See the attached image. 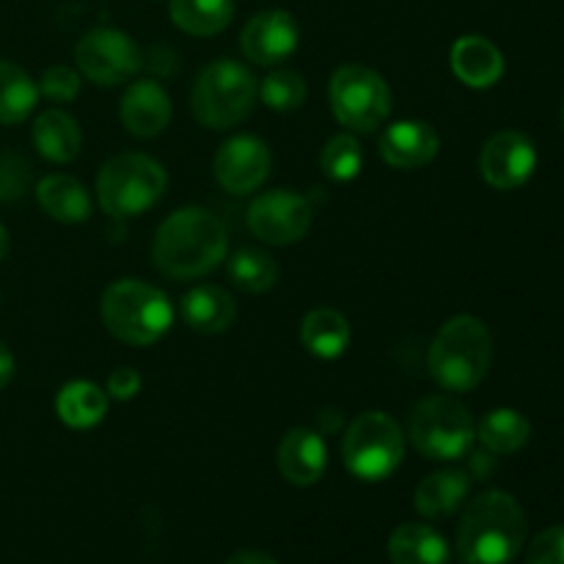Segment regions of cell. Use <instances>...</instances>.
<instances>
[{
    "label": "cell",
    "instance_id": "30bf717a",
    "mask_svg": "<svg viewBox=\"0 0 564 564\" xmlns=\"http://www.w3.org/2000/svg\"><path fill=\"white\" fill-rule=\"evenodd\" d=\"M77 69L97 86H119L141 72V47L116 28H94L75 47Z\"/></svg>",
    "mask_w": 564,
    "mask_h": 564
},
{
    "label": "cell",
    "instance_id": "1f68e13d",
    "mask_svg": "<svg viewBox=\"0 0 564 564\" xmlns=\"http://www.w3.org/2000/svg\"><path fill=\"white\" fill-rule=\"evenodd\" d=\"M31 163L11 149H0V204L20 202L31 191Z\"/></svg>",
    "mask_w": 564,
    "mask_h": 564
},
{
    "label": "cell",
    "instance_id": "2e32d148",
    "mask_svg": "<svg viewBox=\"0 0 564 564\" xmlns=\"http://www.w3.org/2000/svg\"><path fill=\"white\" fill-rule=\"evenodd\" d=\"M378 149L386 163L394 165V169L411 171L433 163L441 149V138L427 121L405 119L394 121V124L380 132Z\"/></svg>",
    "mask_w": 564,
    "mask_h": 564
},
{
    "label": "cell",
    "instance_id": "5b68a950",
    "mask_svg": "<svg viewBox=\"0 0 564 564\" xmlns=\"http://www.w3.org/2000/svg\"><path fill=\"white\" fill-rule=\"evenodd\" d=\"M405 438L427 460H463L477 441V424L471 411L457 397L433 394L419 400L408 411Z\"/></svg>",
    "mask_w": 564,
    "mask_h": 564
},
{
    "label": "cell",
    "instance_id": "8992f818",
    "mask_svg": "<svg viewBox=\"0 0 564 564\" xmlns=\"http://www.w3.org/2000/svg\"><path fill=\"white\" fill-rule=\"evenodd\" d=\"M259 97L251 69L231 58H218L198 72L191 94V110L207 130H231L248 119Z\"/></svg>",
    "mask_w": 564,
    "mask_h": 564
},
{
    "label": "cell",
    "instance_id": "4316f807",
    "mask_svg": "<svg viewBox=\"0 0 564 564\" xmlns=\"http://www.w3.org/2000/svg\"><path fill=\"white\" fill-rule=\"evenodd\" d=\"M169 14L180 31L215 36L235 20V0H171Z\"/></svg>",
    "mask_w": 564,
    "mask_h": 564
},
{
    "label": "cell",
    "instance_id": "4fadbf2b",
    "mask_svg": "<svg viewBox=\"0 0 564 564\" xmlns=\"http://www.w3.org/2000/svg\"><path fill=\"white\" fill-rule=\"evenodd\" d=\"M270 165H273V158H270L268 143L259 141L257 135H235L218 149L213 171L224 191L246 196L264 185Z\"/></svg>",
    "mask_w": 564,
    "mask_h": 564
},
{
    "label": "cell",
    "instance_id": "e575fe53",
    "mask_svg": "<svg viewBox=\"0 0 564 564\" xmlns=\"http://www.w3.org/2000/svg\"><path fill=\"white\" fill-rule=\"evenodd\" d=\"M105 389H108L105 391L108 397H113V400H119V402H127V400H132L138 391H141V375H138L132 367H119L110 372Z\"/></svg>",
    "mask_w": 564,
    "mask_h": 564
},
{
    "label": "cell",
    "instance_id": "8fae6325",
    "mask_svg": "<svg viewBox=\"0 0 564 564\" xmlns=\"http://www.w3.org/2000/svg\"><path fill=\"white\" fill-rule=\"evenodd\" d=\"M248 226L268 246H292L312 226V204L295 191H268L248 207Z\"/></svg>",
    "mask_w": 564,
    "mask_h": 564
},
{
    "label": "cell",
    "instance_id": "4dcf8cb0",
    "mask_svg": "<svg viewBox=\"0 0 564 564\" xmlns=\"http://www.w3.org/2000/svg\"><path fill=\"white\" fill-rule=\"evenodd\" d=\"M259 97L275 113H292L306 102V80L292 69H275L259 86Z\"/></svg>",
    "mask_w": 564,
    "mask_h": 564
},
{
    "label": "cell",
    "instance_id": "52a82bcc",
    "mask_svg": "<svg viewBox=\"0 0 564 564\" xmlns=\"http://www.w3.org/2000/svg\"><path fill=\"white\" fill-rule=\"evenodd\" d=\"M169 174L154 158L141 152H121L99 169V207L113 218H135L163 198Z\"/></svg>",
    "mask_w": 564,
    "mask_h": 564
},
{
    "label": "cell",
    "instance_id": "f1b7e54d",
    "mask_svg": "<svg viewBox=\"0 0 564 564\" xmlns=\"http://www.w3.org/2000/svg\"><path fill=\"white\" fill-rule=\"evenodd\" d=\"M229 279L237 290L248 295H262L273 290L279 281V262L259 248H240L229 259Z\"/></svg>",
    "mask_w": 564,
    "mask_h": 564
},
{
    "label": "cell",
    "instance_id": "83f0119b",
    "mask_svg": "<svg viewBox=\"0 0 564 564\" xmlns=\"http://www.w3.org/2000/svg\"><path fill=\"white\" fill-rule=\"evenodd\" d=\"M39 102V86L22 66L0 58V124H20Z\"/></svg>",
    "mask_w": 564,
    "mask_h": 564
},
{
    "label": "cell",
    "instance_id": "44dd1931",
    "mask_svg": "<svg viewBox=\"0 0 564 564\" xmlns=\"http://www.w3.org/2000/svg\"><path fill=\"white\" fill-rule=\"evenodd\" d=\"M31 141L36 152L50 163H72L83 149V132L69 113L50 108L33 121Z\"/></svg>",
    "mask_w": 564,
    "mask_h": 564
},
{
    "label": "cell",
    "instance_id": "f546056e",
    "mask_svg": "<svg viewBox=\"0 0 564 564\" xmlns=\"http://www.w3.org/2000/svg\"><path fill=\"white\" fill-rule=\"evenodd\" d=\"M319 169L334 182H350L364 169V149L350 132L334 135L319 152Z\"/></svg>",
    "mask_w": 564,
    "mask_h": 564
},
{
    "label": "cell",
    "instance_id": "d6a6232c",
    "mask_svg": "<svg viewBox=\"0 0 564 564\" xmlns=\"http://www.w3.org/2000/svg\"><path fill=\"white\" fill-rule=\"evenodd\" d=\"M39 94L50 99V102H72L80 94V72L72 66H50L39 80Z\"/></svg>",
    "mask_w": 564,
    "mask_h": 564
},
{
    "label": "cell",
    "instance_id": "d6986e66",
    "mask_svg": "<svg viewBox=\"0 0 564 564\" xmlns=\"http://www.w3.org/2000/svg\"><path fill=\"white\" fill-rule=\"evenodd\" d=\"M182 317L196 334H224L237 317V303L224 286L198 284L182 297Z\"/></svg>",
    "mask_w": 564,
    "mask_h": 564
},
{
    "label": "cell",
    "instance_id": "f35d334b",
    "mask_svg": "<svg viewBox=\"0 0 564 564\" xmlns=\"http://www.w3.org/2000/svg\"><path fill=\"white\" fill-rule=\"evenodd\" d=\"M560 121H562V130H564V102H562V110H560Z\"/></svg>",
    "mask_w": 564,
    "mask_h": 564
},
{
    "label": "cell",
    "instance_id": "7c38bea8",
    "mask_svg": "<svg viewBox=\"0 0 564 564\" xmlns=\"http://www.w3.org/2000/svg\"><path fill=\"white\" fill-rule=\"evenodd\" d=\"M538 169V149L532 138L518 130H501L485 143L479 171L482 180L496 191H516L527 185Z\"/></svg>",
    "mask_w": 564,
    "mask_h": 564
},
{
    "label": "cell",
    "instance_id": "cb8c5ba5",
    "mask_svg": "<svg viewBox=\"0 0 564 564\" xmlns=\"http://www.w3.org/2000/svg\"><path fill=\"white\" fill-rule=\"evenodd\" d=\"M301 341L312 356L334 361L350 347V323L336 308H314L303 317Z\"/></svg>",
    "mask_w": 564,
    "mask_h": 564
},
{
    "label": "cell",
    "instance_id": "d590c367",
    "mask_svg": "<svg viewBox=\"0 0 564 564\" xmlns=\"http://www.w3.org/2000/svg\"><path fill=\"white\" fill-rule=\"evenodd\" d=\"M11 378H14V356L6 347V341H0V389H6Z\"/></svg>",
    "mask_w": 564,
    "mask_h": 564
},
{
    "label": "cell",
    "instance_id": "d4e9b609",
    "mask_svg": "<svg viewBox=\"0 0 564 564\" xmlns=\"http://www.w3.org/2000/svg\"><path fill=\"white\" fill-rule=\"evenodd\" d=\"M55 413L72 430L97 427L108 416V394L97 383L72 380L55 397Z\"/></svg>",
    "mask_w": 564,
    "mask_h": 564
},
{
    "label": "cell",
    "instance_id": "836d02e7",
    "mask_svg": "<svg viewBox=\"0 0 564 564\" xmlns=\"http://www.w3.org/2000/svg\"><path fill=\"white\" fill-rule=\"evenodd\" d=\"M527 564H564V527H551L532 540Z\"/></svg>",
    "mask_w": 564,
    "mask_h": 564
},
{
    "label": "cell",
    "instance_id": "603a6c76",
    "mask_svg": "<svg viewBox=\"0 0 564 564\" xmlns=\"http://www.w3.org/2000/svg\"><path fill=\"white\" fill-rule=\"evenodd\" d=\"M449 545L427 523H402L389 538L391 564H449Z\"/></svg>",
    "mask_w": 564,
    "mask_h": 564
},
{
    "label": "cell",
    "instance_id": "7402d4cb",
    "mask_svg": "<svg viewBox=\"0 0 564 564\" xmlns=\"http://www.w3.org/2000/svg\"><path fill=\"white\" fill-rule=\"evenodd\" d=\"M36 198L44 213L61 224H83L91 218V196L86 185L69 174H50L39 182Z\"/></svg>",
    "mask_w": 564,
    "mask_h": 564
},
{
    "label": "cell",
    "instance_id": "9a60e30c",
    "mask_svg": "<svg viewBox=\"0 0 564 564\" xmlns=\"http://www.w3.org/2000/svg\"><path fill=\"white\" fill-rule=\"evenodd\" d=\"M279 471L295 488H308L323 479L328 468V446L323 433L312 427H292L279 444Z\"/></svg>",
    "mask_w": 564,
    "mask_h": 564
},
{
    "label": "cell",
    "instance_id": "ac0fdd59",
    "mask_svg": "<svg viewBox=\"0 0 564 564\" xmlns=\"http://www.w3.org/2000/svg\"><path fill=\"white\" fill-rule=\"evenodd\" d=\"M452 72L468 88H490L505 75V55L490 39L460 36L452 44Z\"/></svg>",
    "mask_w": 564,
    "mask_h": 564
},
{
    "label": "cell",
    "instance_id": "ffe728a7",
    "mask_svg": "<svg viewBox=\"0 0 564 564\" xmlns=\"http://www.w3.org/2000/svg\"><path fill=\"white\" fill-rule=\"evenodd\" d=\"M468 490H471V477L466 471L444 468V471L427 474L419 482L416 494H413V505L424 518L441 521V518H449L460 510L463 501L468 499Z\"/></svg>",
    "mask_w": 564,
    "mask_h": 564
},
{
    "label": "cell",
    "instance_id": "ba28073f",
    "mask_svg": "<svg viewBox=\"0 0 564 564\" xmlns=\"http://www.w3.org/2000/svg\"><path fill=\"white\" fill-rule=\"evenodd\" d=\"M405 430L383 411H367L356 416L341 441V457L352 477L364 482H383L400 468L405 457Z\"/></svg>",
    "mask_w": 564,
    "mask_h": 564
},
{
    "label": "cell",
    "instance_id": "3957f363",
    "mask_svg": "<svg viewBox=\"0 0 564 564\" xmlns=\"http://www.w3.org/2000/svg\"><path fill=\"white\" fill-rule=\"evenodd\" d=\"M494 361V336L488 325L471 314L446 319L427 352L430 378L446 391H471L488 378Z\"/></svg>",
    "mask_w": 564,
    "mask_h": 564
},
{
    "label": "cell",
    "instance_id": "5bb4252c",
    "mask_svg": "<svg viewBox=\"0 0 564 564\" xmlns=\"http://www.w3.org/2000/svg\"><path fill=\"white\" fill-rule=\"evenodd\" d=\"M297 42H301V28L284 9L259 11L246 22L240 39L246 58L259 66H279L295 53Z\"/></svg>",
    "mask_w": 564,
    "mask_h": 564
},
{
    "label": "cell",
    "instance_id": "9c48e42d",
    "mask_svg": "<svg viewBox=\"0 0 564 564\" xmlns=\"http://www.w3.org/2000/svg\"><path fill=\"white\" fill-rule=\"evenodd\" d=\"M330 108L347 130L375 132L389 119L391 91L369 66L345 64L330 77Z\"/></svg>",
    "mask_w": 564,
    "mask_h": 564
},
{
    "label": "cell",
    "instance_id": "8d00e7d4",
    "mask_svg": "<svg viewBox=\"0 0 564 564\" xmlns=\"http://www.w3.org/2000/svg\"><path fill=\"white\" fill-rule=\"evenodd\" d=\"M226 564H279L273 556H268L264 551H237Z\"/></svg>",
    "mask_w": 564,
    "mask_h": 564
},
{
    "label": "cell",
    "instance_id": "6da1fadb",
    "mask_svg": "<svg viewBox=\"0 0 564 564\" xmlns=\"http://www.w3.org/2000/svg\"><path fill=\"white\" fill-rule=\"evenodd\" d=\"M229 253V231L215 213L182 207L160 224L152 259L165 279L187 281L213 273Z\"/></svg>",
    "mask_w": 564,
    "mask_h": 564
},
{
    "label": "cell",
    "instance_id": "277c9868",
    "mask_svg": "<svg viewBox=\"0 0 564 564\" xmlns=\"http://www.w3.org/2000/svg\"><path fill=\"white\" fill-rule=\"evenodd\" d=\"M102 325L119 341L149 347L163 339L174 325V306L169 295L141 279H119L99 301Z\"/></svg>",
    "mask_w": 564,
    "mask_h": 564
},
{
    "label": "cell",
    "instance_id": "e0dca14e",
    "mask_svg": "<svg viewBox=\"0 0 564 564\" xmlns=\"http://www.w3.org/2000/svg\"><path fill=\"white\" fill-rule=\"evenodd\" d=\"M174 105L158 80H135L121 97V124L135 138H154L169 127Z\"/></svg>",
    "mask_w": 564,
    "mask_h": 564
},
{
    "label": "cell",
    "instance_id": "74e56055",
    "mask_svg": "<svg viewBox=\"0 0 564 564\" xmlns=\"http://www.w3.org/2000/svg\"><path fill=\"white\" fill-rule=\"evenodd\" d=\"M9 246H11L9 231H6V226H0V262H3L6 253H9Z\"/></svg>",
    "mask_w": 564,
    "mask_h": 564
},
{
    "label": "cell",
    "instance_id": "7a4b0ae2",
    "mask_svg": "<svg viewBox=\"0 0 564 564\" xmlns=\"http://www.w3.org/2000/svg\"><path fill=\"white\" fill-rule=\"evenodd\" d=\"M527 543V516L516 496L488 490L466 507L457 527L463 564H510Z\"/></svg>",
    "mask_w": 564,
    "mask_h": 564
},
{
    "label": "cell",
    "instance_id": "484cf974",
    "mask_svg": "<svg viewBox=\"0 0 564 564\" xmlns=\"http://www.w3.org/2000/svg\"><path fill=\"white\" fill-rule=\"evenodd\" d=\"M477 438L490 455H512L521 452L532 438V424L516 408H496L485 413L477 427Z\"/></svg>",
    "mask_w": 564,
    "mask_h": 564
}]
</instances>
